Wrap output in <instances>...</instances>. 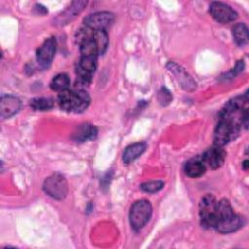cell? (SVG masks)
<instances>
[{"instance_id": "cell-1", "label": "cell", "mask_w": 249, "mask_h": 249, "mask_svg": "<svg viewBox=\"0 0 249 249\" xmlns=\"http://www.w3.org/2000/svg\"><path fill=\"white\" fill-rule=\"evenodd\" d=\"M243 225V220L235 214L231 203L227 199L218 201L217 219L215 229L221 233H230L237 231Z\"/></svg>"}, {"instance_id": "cell-2", "label": "cell", "mask_w": 249, "mask_h": 249, "mask_svg": "<svg viewBox=\"0 0 249 249\" xmlns=\"http://www.w3.org/2000/svg\"><path fill=\"white\" fill-rule=\"evenodd\" d=\"M89 95L83 89H79L77 91L66 89L59 92L58 95L60 108L67 112L82 113L89 107Z\"/></svg>"}, {"instance_id": "cell-3", "label": "cell", "mask_w": 249, "mask_h": 249, "mask_svg": "<svg viewBox=\"0 0 249 249\" xmlns=\"http://www.w3.org/2000/svg\"><path fill=\"white\" fill-rule=\"evenodd\" d=\"M152 215V205L146 199L135 201L129 212V221L131 227L138 231L142 229L150 220Z\"/></svg>"}, {"instance_id": "cell-4", "label": "cell", "mask_w": 249, "mask_h": 249, "mask_svg": "<svg viewBox=\"0 0 249 249\" xmlns=\"http://www.w3.org/2000/svg\"><path fill=\"white\" fill-rule=\"evenodd\" d=\"M218 201L213 195H205L199 203V216L204 228H215L217 219Z\"/></svg>"}, {"instance_id": "cell-5", "label": "cell", "mask_w": 249, "mask_h": 249, "mask_svg": "<svg viewBox=\"0 0 249 249\" xmlns=\"http://www.w3.org/2000/svg\"><path fill=\"white\" fill-rule=\"evenodd\" d=\"M45 193L54 199H63L68 193V184L63 175L53 173L49 176L43 185Z\"/></svg>"}, {"instance_id": "cell-6", "label": "cell", "mask_w": 249, "mask_h": 249, "mask_svg": "<svg viewBox=\"0 0 249 249\" xmlns=\"http://www.w3.org/2000/svg\"><path fill=\"white\" fill-rule=\"evenodd\" d=\"M239 131V127L234 126L233 124L223 119H219L218 124L214 132V145L221 147L226 145L230 141L236 138Z\"/></svg>"}, {"instance_id": "cell-7", "label": "cell", "mask_w": 249, "mask_h": 249, "mask_svg": "<svg viewBox=\"0 0 249 249\" xmlns=\"http://www.w3.org/2000/svg\"><path fill=\"white\" fill-rule=\"evenodd\" d=\"M209 12L212 18L221 23L231 22L237 18V13L223 2H212L209 6Z\"/></svg>"}, {"instance_id": "cell-8", "label": "cell", "mask_w": 249, "mask_h": 249, "mask_svg": "<svg viewBox=\"0 0 249 249\" xmlns=\"http://www.w3.org/2000/svg\"><path fill=\"white\" fill-rule=\"evenodd\" d=\"M114 19L115 17L110 12H97L86 17L84 23L93 30H106L114 22Z\"/></svg>"}, {"instance_id": "cell-9", "label": "cell", "mask_w": 249, "mask_h": 249, "mask_svg": "<svg viewBox=\"0 0 249 249\" xmlns=\"http://www.w3.org/2000/svg\"><path fill=\"white\" fill-rule=\"evenodd\" d=\"M201 160L206 167L208 166L211 169H216L223 165L226 160V152L221 146L214 145L204 152L201 156Z\"/></svg>"}, {"instance_id": "cell-10", "label": "cell", "mask_w": 249, "mask_h": 249, "mask_svg": "<svg viewBox=\"0 0 249 249\" xmlns=\"http://www.w3.org/2000/svg\"><path fill=\"white\" fill-rule=\"evenodd\" d=\"M166 66L169 69V71L175 76L176 80L185 90L192 91L196 88V83L180 65L176 64L175 62L169 61Z\"/></svg>"}, {"instance_id": "cell-11", "label": "cell", "mask_w": 249, "mask_h": 249, "mask_svg": "<svg viewBox=\"0 0 249 249\" xmlns=\"http://www.w3.org/2000/svg\"><path fill=\"white\" fill-rule=\"evenodd\" d=\"M56 50V41L53 37L47 39L37 51V60L43 66L47 67L53 59Z\"/></svg>"}, {"instance_id": "cell-12", "label": "cell", "mask_w": 249, "mask_h": 249, "mask_svg": "<svg viewBox=\"0 0 249 249\" xmlns=\"http://www.w3.org/2000/svg\"><path fill=\"white\" fill-rule=\"evenodd\" d=\"M21 106L20 100L15 95H2L0 101V115L2 119H7L17 114Z\"/></svg>"}, {"instance_id": "cell-13", "label": "cell", "mask_w": 249, "mask_h": 249, "mask_svg": "<svg viewBox=\"0 0 249 249\" xmlns=\"http://www.w3.org/2000/svg\"><path fill=\"white\" fill-rule=\"evenodd\" d=\"M87 5V1H74L70 4V6L64 10L55 19L56 24L64 25L69 21L73 20L85 8Z\"/></svg>"}, {"instance_id": "cell-14", "label": "cell", "mask_w": 249, "mask_h": 249, "mask_svg": "<svg viewBox=\"0 0 249 249\" xmlns=\"http://www.w3.org/2000/svg\"><path fill=\"white\" fill-rule=\"evenodd\" d=\"M97 135V129L94 125L89 123L82 124L73 133L72 138L76 142H85L87 140H93Z\"/></svg>"}, {"instance_id": "cell-15", "label": "cell", "mask_w": 249, "mask_h": 249, "mask_svg": "<svg viewBox=\"0 0 249 249\" xmlns=\"http://www.w3.org/2000/svg\"><path fill=\"white\" fill-rule=\"evenodd\" d=\"M146 147L145 142H137L127 146L123 154V161L125 164L131 163L145 152Z\"/></svg>"}, {"instance_id": "cell-16", "label": "cell", "mask_w": 249, "mask_h": 249, "mask_svg": "<svg viewBox=\"0 0 249 249\" xmlns=\"http://www.w3.org/2000/svg\"><path fill=\"white\" fill-rule=\"evenodd\" d=\"M206 166L203 163L201 157H196L190 160L185 165V173L192 178H196L204 174Z\"/></svg>"}, {"instance_id": "cell-17", "label": "cell", "mask_w": 249, "mask_h": 249, "mask_svg": "<svg viewBox=\"0 0 249 249\" xmlns=\"http://www.w3.org/2000/svg\"><path fill=\"white\" fill-rule=\"evenodd\" d=\"M232 36L238 46L248 43V28L244 23H236L232 28Z\"/></svg>"}, {"instance_id": "cell-18", "label": "cell", "mask_w": 249, "mask_h": 249, "mask_svg": "<svg viewBox=\"0 0 249 249\" xmlns=\"http://www.w3.org/2000/svg\"><path fill=\"white\" fill-rule=\"evenodd\" d=\"M93 40L96 45L99 55L103 54L105 53V51L108 47V43H109V38H108L107 32L105 30H94Z\"/></svg>"}, {"instance_id": "cell-19", "label": "cell", "mask_w": 249, "mask_h": 249, "mask_svg": "<svg viewBox=\"0 0 249 249\" xmlns=\"http://www.w3.org/2000/svg\"><path fill=\"white\" fill-rule=\"evenodd\" d=\"M69 84H70L69 77L66 74L61 73V74H58L55 77H53V79L52 80V82L50 84V87L53 90L61 92L63 90L68 89Z\"/></svg>"}, {"instance_id": "cell-20", "label": "cell", "mask_w": 249, "mask_h": 249, "mask_svg": "<svg viewBox=\"0 0 249 249\" xmlns=\"http://www.w3.org/2000/svg\"><path fill=\"white\" fill-rule=\"evenodd\" d=\"M30 106L37 111H46L53 107V101L51 98L36 97L30 101Z\"/></svg>"}, {"instance_id": "cell-21", "label": "cell", "mask_w": 249, "mask_h": 249, "mask_svg": "<svg viewBox=\"0 0 249 249\" xmlns=\"http://www.w3.org/2000/svg\"><path fill=\"white\" fill-rule=\"evenodd\" d=\"M164 183L162 181H150L140 185V189L146 193H156L163 188Z\"/></svg>"}, {"instance_id": "cell-22", "label": "cell", "mask_w": 249, "mask_h": 249, "mask_svg": "<svg viewBox=\"0 0 249 249\" xmlns=\"http://www.w3.org/2000/svg\"><path fill=\"white\" fill-rule=\"evenodd\" d=\"M172 99V95L170 91L166 88H161L158 93V100L162 106H166L170 103Z\"/></svg>"}, {"instance_id": "cell-23", "label": "cell", "mask_w": 249, "mask_h": 249, "mask_svg": "<svg viewBox=\"0 0 249 249\" xmlns=\"http://www.w3.org/2000/svg\"><path fill=\"white\" fill-rule=\"evenodd\" d=\"M247 166H248V160H244V162H243V168L246 170V169H247Z\"/></svg>"}]
</instances>
